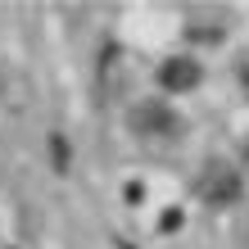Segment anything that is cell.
Instances as JSON below:
<instances>
[{"label":"cell","mask_w":249,"mask_h":249,"mask_svg":"<svg viewBox=\"0 0 249 249\" xmlns=\"http://www.w3.org/2000/svg\"><path fill=\"white\" fill-rule=\"evenodd\" d=\"M240 82L249 86V54H245V64H240Z\"/></svg>","instance_id":"277c9868"},{"label":"cell","mask_w":249,"mask_h":249,"mask_svg":"<svg viewBox=\"0 0 249 249\" xmlns=\"http://www.w3.org/2000/svg\"><path fill=\"white\" fill-rule=\"evenodd\" d=\"M131 127L150 136V131H172V127H177V118H172L168 105H141L136 113H131Z\"/></svg>","instance_id":"7a4b0ae2"},{"label":"cell","mask_w":249,"mask_h":249,"mask_svg":"<svg viewBox=\"0 0 249 249\" xmlns=\"http://www.w3.org/2000/svg\"><path fill=\"white\" fill-rule=\"evenodd\" d=\"M159 77H163L168 91H190V86L199 82V64H195V59H168Z\"/></svg>","instance_id":"3957f363"},{"label":"cell","mask_w":249,"mask_h":249,"mask_svg":"<svg viewBox=\"0 0 249 249\" xmlns=\"http://www.w3.org/2000/svg\"><path fill=\"white\" fill-rule=\"evenodd\" d=\"M245 168H249V150H245Z\"/></svg>","instance_id":"5b68a950"},{"label":"cell","mask_w":249,"mask_h":249,"mask_svg":"<svg viewBox=\"0 0 249 249\" xmlns=\"http://www.w3.org/2000/svg\"><path fill=\"white\" fill-rule=\"evenodd\" d=\"M199 195L209 204H236L240 199V177L231 163H204L199 172Z\"/></svg>","instance_id":"6da1fadb"}]
</instances>
